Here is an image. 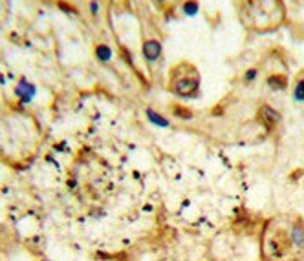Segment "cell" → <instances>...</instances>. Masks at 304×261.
Returning a JSON list of instances; mask_svg holds the SVG:
<instances>
[{
  "instance_id": "9",
  "label": "cell",
  "mask_w": 304,
  "mask_h": 261,
  "mask_svg": "<svg viewBox=\"0 0 304 261\" xmlns=\"http://www.w3.org/2000/svg\"><path fill=\"white\" fill-rule=\"evenodd\" d=\"M293 99L297 102H304V77L295 80V86H293Z\"/></svg>"
},
{
  "instance_id": "6",
  "label": "cell",
  "mask_w": 304,
  "mask_h": 261,
  "mask_svg": "<svg viewBox=\"0 0 304 261\" xmlns=\"http://www.w3.org/2000/svg\"><path fill=\"white\" fill-rule=\"evenodd\" d=\"M268 86L271 90H286L288 86V79L282 73H273V75L268 77Z\"/></svg>"
},
{
  "instance_id": "13",
  "label": "cell",
  "mask_w": 304,
  "mask_h": 261,
  "mask_svg": "<svg viewBox=\"0 0 304 261\" xmlns=\"http://www.w3.org/2000/svg\"><path fill=\"white\" fill-rule=\"evenodd\" d=\"M257 75H259V71L255 70V68H249V70L244 73V80L249 84V82H253V80L257 79Z\"/></svg>"
},
{
  "instance_id": "10",
  "label": "cell",
  "mask_w": 304,
  "mask_h": 261,
  "mask_svg": "<svg viewBox=\"0 0 304 261\" xmlns=\"http://www.w3.org/2000/svg\"><path fill=\"white\" fill-rule=\"evenodd\" d=\"M173 113L176 117H180V119H191V117H193V111L189 110V108H185V106H180V104L173 106Z\"/></svg>"
},
{
  "instance_id": "5",
  "label": "cell",
  "mask_w": 304,
  "mask_h": 261,
  "mask_svg": "<svg viewBox=\"0 0 304 261\" xmlns=\"http://www.w3.org/2000/svg\"><path fill=\"white\" fill-rule=\"evenodd\" d=\"M37 93V88L35 84H31L30 80L21 79V82L15 86V95L19 97L21 102H31V99L35 97Z\"/></svg>"
},
{
  "instance_id": "2",
  "label": "cell",
  "mask_w": 304,
  "mask_h": 261,
  "mask_svg": "<svg viewBox=\"0 0 304 261\" xmlns=\"http://www.w3.org/2000/svg\"><path fill=\"white\" fill-rule=\"evenodd\" d=\"M169 90L176 97L193 99L200 90V73L191 62H178L169 73Z\"/></svg>"
},
{
  "instance_id": "12",
  "label": "cell",
  "mask_w": 304,
  "mask_h": 261,
  "mask_svg": "<svg viewBox=\"0 0 304 261\" xmlns=\"http://www.w3.org/2000/svg\"><path fill=\"white\" fill-rule=\"evenodd\" d=\"M154 4H156L158 10L171 11V10H173V6L176 4V0H154Z\"/></svg>"
},
{
  "instance_id": "1",
  "label": "cell",
  "mask_w": 304,
  "mask_h": 261,
  "mask_svg": "<svg viewBox=\"0 0 304 261\" xmlns=\"http://www.w3.org/2000/svg\"><path fill=\"white\" fill-rule=\"evenodd\" d=\"M286 8L282 0H246L242 8V19L257 31L275 30L284 20Z\"/></svg>"
},
{
  "instance_id": "4",
  "label": "cell",
  "mask_w": 304,
  "mask_h": 261,
  "mask_svg": "<svg viewBox=\"0 0 304 261\" xmlns=\"http://www.w3.org/2000/svg\"><path fill=\"white\" fill-rule=\"evenodd\" d=\"M259 120L268 130H271L275 124L280 122V113L275 108H271V106H262L259 110Z\"/></svg>"
},
{
  "instance_id": "7",
  "label": "cell",
  "mask_w": 304,
  "mask_h": 261,
  "mask_svg": "<svg viewBox=\"0 0 304 261\" xmlns=\"http://www.w3.org/2000/svg\"><path fill=\"white\" fill-rule=\"evenodd\" d=\"M94 55H96V59L99 60V62H108V60L112 59L110 46H108V44H103V42L96 44V48H94Z\"/></svg>"
},
{
  "instance_id": "15",
  "label": "cell",
  "mask_w": 304,
  "mask_h": 261,
  "mask_svg": "<svg viewBox=\"0 0 304 261\" xmlns=\"http://www.w3.org/2000/svg\"><path fill=\"white\" fill-rule=\"evenodd\" d=\"M97 10H99V6H97V2H96V0H92V2H90V13H92V15H96Z\"/></svg>"
},
{
  "instance_id": "3",
  "label": "cell",
  "mask_w": 304,
  "mask_h": 261,
  "mask_svg": "<svg viewBox=\"0 0 304 261\" xmlns=\"http://www.w3.org/2000/svg\"><path fill=\"white\" fill-rule=\"evenodd\" d=\"M143 57L148 60V62H156L163 53V48H162V42L158 39H148L143 42Z\"/></svg>"
},
{
  "instance_id": "11",
  "label": "cell",
  "mask_w": 304,
  "mask_h": 261,
  "mask_svg": "<svg viewBox=\"0 0 304 261\" xmlns=\"http://www.w3.org/2000/svg\"><path fill=\"white\" fill-rule=\"evenodd\" d=\"M183 11H185V15H196L198 0H185V2H183Z\"/></svg>"
},
{
  "instance_id": "14",
  "label": "cell",
  "mask_w": 304,
  "mask_h": 261,
  "mask_svg": "<svg viewBox=\"0 0 304 261\" xmlns=\"http://www.w3.org/2000/svg\"><path fill=\"white\" fill-rule=\"evenodd\" d=\"M59 8H61V10H64V11H70L71 15H75V10H73V8H70L66 2H59Z\"/></svg>"
},
{
  "instance_id": "8",
  "label": "cell",
  "mask_w": 304,
  "mask_h": 261,
  "mask_svg": "<svg viewBox=\"0 0 304 261\" xmlns=\"http://www.w3.org/2000/svg\"><path fill=\"white\" fill-rule=\"evenodd\" d=\"M147 119L150 120L154 126H158V128H169L167 117H163L162 113H158V111L152 110V108H147Z\"/></svg>"
}]
</instances>
